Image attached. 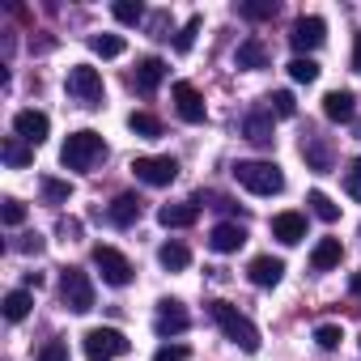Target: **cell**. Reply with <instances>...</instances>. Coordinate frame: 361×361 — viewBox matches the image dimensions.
<instances>
[{
    "instance_id": "4fadbf2b",
    "label": "cell",
    "mask_w": 361,
    "mask_h": 361,
    "mask_svg": "<svg viewBox=\"0 0 361 361\" xmlns=\"http://www.w3.org/2000/svg\"><path fill=\"white\" fill-rule=\"evenodd\" d=\"M188 310L183 306H178V302H161L157 306V319H153V331L166 340V336H178V331H188Z\"/></svg>"
},
{
    "instance_id": "ba28073f",
    "label": "cell",
    "mask_w": 361,
    "mask_h": 361,
    "mask_svg": "<svg viewBox=\"0 0 361 361\" xmlns=\"http://www.w3.org/2000/svg\"><path fill=\"white\" fill-rule=\"evenodd\" d=\"M94 268H98L102 281L115 285V289H123V285L132 281V264H128V255H119L115 247H94Z\"/></svg>"
},
{
    "instance_id": "83f0119b",
    "label": "cell",
    "mask_w": 361,
    "mask_h": 361,
    "mask_svg": "<svg viewBox=\"0 0 361 361\" xmlns=\"http://www.w3.org/2000/svg\"><path fill=\"white\" fill-rule=\"evenodd\" d=\"M306 204H310V213L319 217V221H340V204H331V196H323V192H310L306 196Z\"/></svg>"
},
{
    "instance_id": "e575fe53",
    "label": "cell",
    "mask_w": 361,
    "mask_h": 361,
    "mask_svg": "<svg viewBox=\"0 0 361 361\" xmlns=\"http://www.w3.org/2000/svg\"><path fill=\"white\" fill-rule=\"evenodd\" d=\"M340 340H344V327L340 323H319L314 327V344L319 348H340Z\"/></svg>"
},
{
    "instance_id": "f35d334b",
    "label": "cell",
    "mask_w": 361,
    "mask_h": 361,
    "mask_svg": "<svg viewBox=\"0 0 361 361\" xmlns=\"http://www.w3.org/2000/svg\"><path fill=\"white\" fill-rule=\"evenodd\" d=\"M39 361H68V344L64 340H47L39 348Z\"/></svg>"
},
{
    "instance_id": "ac0fdd59",
    "label": "cell",
    "mask_w": 361,
    "mask_h": 361,
    "mask_svg": "<svg viewBox=\"0 0 361 361\" xmlns=\"http://www.w3.org/2000/svg\"><path fill=\"white\" fill-rule=\"evenodd\" d=\"M140 196H132V192H123V196H115L111 200V209H106V217H111V226H119V230H128L136 217H140Z\"/></svg>"
},
{
    "instance_id": "5bb4252c",
    "label": "cell",
    "mask_w": 361,
    "mask_h": 361,
    "mask_svg": "<svg viewBox=\"0 0 361 361\" xmlns=\"http://www.w3.org/2000/svg\"><path fill=\"white\" fill-rule=\"evenodd\" d=\"M247 276H251V285H259V289H272V285H281V276H285V264H281L276 255H255V259H251V268H247Z\"/></svg>"
},
{
    "instance_id": "603a6c76",
    "label": "cell",
    "mask_w": 361,
    "mask_h": 361,
    "mask_svg": "<svg viewBox=\"0 0 361 361\" xmlns=\"http://www.w3.org/2000/svg\"><path fill=\"white\" fill-rule=\"evenodd\" d=\"M243 136H247L251 145H272V115H264V111L247 115V119H243Z\"/></svg>"
},
{
    "instance_id": "e0dca14e",
    "label": "cell",
    "mask_w": 361,
    "mask_h": 361,
    "mask_svg": "<svg viewBox=\"0 0 361 361\" xmlns=\"http://www.w3.org/2000/svg\"><path fill=\"white\" fill-rule=\"evenodd\" d=\"M272 238H281L285 247L302 243V238H306V217H302V213H276V217H272Z\"/></svg>"
},
{
    "instance_id": "1f68e13d",
    "label": "cell",
    "mask_w": 361,
    "mask_h": 361,
    "mask_svg": "<svg viewBox=\"0 0 361 361\" xmlns=\"http://www.w3.org/2000/svg\"><path fill=\"white\" fill-rule=\"evenodd\" d=\"M111 13H115V22H123V26H136V22L145 18V5H140V0H115Z\"/></svg>"
},
{
    "instance_id": "8fae6325",
    "label": "cell",
    "mask_w": 361,
    "mask_h": 361,
    "mask_svg": "<svg viewBox=\"0 0 361 361\" xmlns=\"http://www.w3.org/2000/svg\"><path fill=\"white\" fill-rule=\"evenodd\" d=\"M51 132V119L43 111H18L13 115V136H22L26 145H43Z\"/></svg>"
},
{
    "instance_id": "ffe728a7",
    "label": "cell",
    "mask_w": 361,
    "mask_h": 361,
    "mask_svg": "<svg viewBox=\"0 0 361 361\" xmlns=\"http://www.w3.org/2000/svg\"><path fill=\"white\" fill-rule=\"evenodd\" d=\"M340 255H344L340 238H319L314 251H310V268H314V272H331V268L340 264Z\"/></svg>"
},
{
    "instance_id": "7c38bea8",
    "label": "cell",
    "mask_w": 361,
    "mask_h": 361,
    "mask_svg": "<svg viewBox=\"0 0 361 361\" xmlns=\"http://www.w3.org/2000/svg\"><path fill=\"white\" fill-rule=\"evenodd\" d=\"M161 81H166V60H161V56H145V60L136 64V73H132V90H136V94H153Z\"/></svg>"
},
{
    "instance_id": "60d3db41",
    "label": "cell",
    "mask_w": 361,
    "mask_h": 361,
    "mask_svg": "<svg viewBox=\"0 0 361 361\" xmlns=\"http://www.w3.org/2000/svg\"><path fill=\"white\" fill-rule=\"evenodd\" d=\"M22 251H35V255H39V251H43V238H39V234H26V238H22Z\"/></svg>"
},
{
    "instance_id": "d6a6232c",
    "label": "cell",
    "mask_w": 361,
    "mask_h": 361,
    "mask_svg": "<svg viewBox=\"0 0 361 361\" xmlns=\"http://www.w3.org/2000/svg\"><path fill=\"white\" fill-rule=\"evenodd\" d=\"M289 77L298 85H310V81H319V64L310 56H298V60H289Z\"/></svg>"
},
{
    "instance_id": "ab89813d",
    "label": "cell",
    "mask_w": 361,
    "mask_h": 361,
    "mask_svg": "<svg viewBox=\"0 0 361 361\" xmlns=\"http://www.w3.org/2000/svg\"><path fill=\"white\" fill-rule=\"evenodd\" d=\"M192 353H188V344H161L157 353H153V361H188Z\"/></svg>"
},
{
    "instance_id": "4dcf8cb0",
    "label": "cell",
    "mask_w": 361,
    "mask_h": 361,
    "mask_svg": "<svg viewBox=\"0 0 361 361\" xmlns=\"http://www.w3.org/2000/svg\"><path fill=\"white\" fill-rule=\"evenodd\" d=\"M238 13L247 22H268V18H276V0H247V5H238Z\"/></svg>"
},
{
    "instance_id": "30bf717a",
    "label": "cell",
    "mask_w": 361,
    "mask_h": 361,
    "mask_svg": "<svg viewBox=\"0 0 361 361\" xmlns=\"http://www.w3.org/2000/svg\"><path fill=\"white\" fill-rule=\"evenodd\" d=\"M323 39H327V22H323V18H298L293 30H289L293 51H314Z\"/></svg>"
},
{
    "instance_id": "f1b7e54d",
    "label": "cell",
    "mask_w": 361,
    "mask_h": 361,
    "mask_svg": "<svg viewBox=\"0 0 361 361\" xmlns=\"http://www.w3.org/2000/svg\"><path fill=\"white\" fill-rule=\"evenodd\" d=\"M90 51L102 56V60H115V56H123V39L119 35H94L90 39Z\"/></svg>"
},
{
    "instance_id": "9a60e30c",
    "label": "cell",
    "mask_w": 361,
    "mask_h": 361,
    "mask_svg": "<svg viewBox=\"0 0 361 361\" xmlns=\"http://www.w3.org/2000/svg\"><path fill=\"white\" fill-rule=\"evenodd\" d=\"M196 217H200V204L196 200H188V204H161L157 209V221L166 230H188V226H196Z\"/></svg>"
},
{
    "instance_id": "f546056e",
    "label": "cell",
    "mask_w": 361,
    "mask_h": 361,
    "mask_svg": "<svg viewBox=\"0 0 361 361\" xmlns=\"http://www.w3.org/2000/svg\"><path fill=\"white\" fill-rule=\"evenodd\" d=\"M68 196H73V183L43 174V200H47V204H68Z\"/></svg>"
},
{
    "instance_id": "ee69618b",
    "label": "cell",
    "mask_w": 361,
    "mask_h": 361,
    "mask_svg": "<svg viewBox=\"0 0 361 361\" xmlns=\"http://www.w3.org/2000/svg\"><path fill=\"white\" fill-rule=\"evenodd\" d=\"M348 289H353V298H361V272H353V281H348Z\"/></svg>"
},
{
    "instance_id": "9c48e42d",
    "label": "cell",
    "mask_w": 361,
    "mask_h": 361,
    "mask_svg": "<svg viewBox=\"0 0 361 361\" xmlns=\"http://www.w3.org/2000/svg\"><path fill=\"white\" fill-rule=\"evenodd\" d=\"M170 98H174V111H178V119H183V123H204L209 111H204V98H200V90L192 81H174Z\"/></svg>"
},
{
    "instance_id": "d4e9b609",
    "label": "cell",
    "mask_w": 361,
    "mask_h": 361,
    "mask_svg": "<svg viewBox=\"0 0 361 361\" xmlns=\"http://www.w3.org/2000/svg\"><path fill=\"white\" fill-rule=\"evenodd\" d=\"M30 306H35L30 289H13V293H5V302H0V310H5V319H9V323L26 319V314H30Z\"/></svg>"
},
{
    "instance_id": "d6986e66",
    "label": "cell",
    "mask_w": 361,
    "mask_h": 361,
    "mask_svg": "<svg viewBox=\"0 0 361 361\" xmlns=\"http://www.w3.org/2000/svg\"><path fill=\"white\" fill-rule=\"evenodd\" d=\"M323 115H327L331 123H353V115H357L353 94H348V90H331V94L323 98Z\"/></svg>"
},
{
    "instance_id": "484cf974",
    "label": "cell",
    "mask_w": 361,
    "mask_h": 361,
    "mask_svg": "<svg viewBox=\"0 0 361 361\" xmlns=\"http://www.w3.org/2000/svg\"><path fill=\"white\" fill-rule=\"evenodd\" d=\"M157 259H161V268H166V272H183V268L192 264V251H188L183 243H166V247L157 251Z\"/></svg>"
},
{
    "instance_id": "6da1fadb",
    "label": "cell",
    "mask_w": 361,
    "mask_h": 361,
    "mask_svg": "<svg viewBox=\"0 0 361 361\" xmlns=\"http://www.w3.org/2000/svg\"><path fill=\"white\" fill-rule=\"evenodd\" d=\"M209 314H213V323L221 327L226 340H234L243 353H259V327H255L238 306H230V302H209Z\"/></svg>"
},
{
    "instance_id": "cb8c5ba5",
    "label": "cell",
    "mask_w": 361,
    "mask_h": 361,
    "mask_svg": "<svg viewBox=\"0 0 361 361\" xmlns=\"http://www.w3.org/2000/svg\"><path fill=\"white\" fill-rule=\"evenodd\" d=\"M302 157H306L310 170H331V149H327L323 136H306L302 140Z\"/></svg>"
},
{
    "instance_id": "d590c367",
    "label": "cell",
    "mask_w": 361,
    "mask_h": 361,
    "mask_svg": "<svg viewBox=\"0 0 361 361\" xmlns=\"http://www.w3.org/2000/svg\"><path fill=\"white\" fill-rule=\"evenodd\" d=\"M268 102H272V111H276L281 119H293V115H298V102H293V94H289V90H276Z\"/></svg>"
},
{
    "instance_id": "836d02e7",
    "label": "cell",
    "mask_w": 361,
    "mask_h": 361,
    "mask_svg": "<svg viewBox=\"0 0 361 361\" xmlns=\"http://www.w3.org/2000/svg\"><path fill=\"white\" fill-rule=\"evenodd\" d=\"M200 26H204V18L196 13V18H188V26L174 35V51H192L196 47V35H200Z\"/></svg>"
},
{
    "instance_id": "8d00e7d4",
    "label": "cell",
    "mask_w": 361,
    "mask_h": 361,
    "mask_svg": "<svg viewBox=\"0 0 361 361\" xmlns=\"http://www.w3.org/2000/svg\"><path fill=\"white\" fill-rule=\"evenodd\" d=\"M344 192H348L353 200H361V157H353L348 170H344Z\"/></svg>"
},
{
    "instance_id": "5b68a950",
    "label": "cell",
    "mask_w": 361,
    "mask_h": 361,
    "mask_svg": "<svg viewBox=\"0 0 361 361\" xmlns=\"http://www.w3.org/2000/svg\"><path fill=\"white\" fill-rule=\"evenodd\" d=\"M60 298H64V306H68L73 314H85V310H94V281H90L81 268H64V276H60Z\"/></svg>"
},
{
    "instance_id": "f6af8a7d",
    "label": "cell",
    "mask_w": 361,
    "mask_h": 361,
    "mask_svg": "<svg viewBox=\"0 0 361 361\" xmlns=\"http://www.w3.org/2000/svg\"><path fill=\"white\" fill-rule=\"evenodd\" d=\"M357 136H361V123H357Z\"/></svg>"
},
{
    "instance_id": "7402d4cb",
    "label": "cell",
    "mask_w": 361,
    "mask_h": 361,
    "mask_svg": "<svg viewBox=\"0 0 361 361\" xmlns=\"http://www.w3.org/2000/svg\"><path fill=\"white\" fill-rule=\"evenodd\" d=\"M0 157H5V166L22 170V166H30V161H35V145H26L22 136H9L5 145H0Z\"/></svg>"
},
{
    "instance_id": "52a82bcc",
    "label": "cell",
    "mask_w": 361,
    "mask_h": 361,
    "mask_svg": "<svg viewBox=\"0 0 361 361\" xmlns=\"http://www.w3.org/2000/svg\"><path fill=\"white\" fill-rule=\"evenodd\" d=\"M132 174L149 188H166L178 178V161L174 157H132Z\"/></svg>"
},
{
    "instance_id": "44dd1931",
    "label": "cell",
    "mask_w": 361,
    "mask_h": 361,
    "mask_svg": "<svg viewBox=\"0 0 361 361\" xmlns=\"http://www.w3.org/2000/svg\"><path fill=\"white\" fill-rule=\"evenodd\" d=\"M234 64H238V68H247V73H255V68H268V47H264L259 39H247V43H238V56H234Z\"/></svg>"
},
{
    "instance_id": "b9f144b4",
    "label": "cell",
    "mask_w": 361,
    "mask_h": 361,
    "mask_svg": "<svg viewBox=\"0 0 361 361\" xmlns=\"http://www.w3.org/2000/svg\"><path fill=\"white\" fill-rule=\"evenodd\" d=\"M60 234H64V238H77V234H81V226H77V221H68V217H64V221H60Z\"/></svg>"
},
{
    "instance_id": "8992f818",
    "label": "cell",
    "mask_w": 361,
    "mask_h": 361,
    "mask_svg": "<svg viewBox=\"0 0 361 361\" xmlns=\"http://www.w3.org/2000/svg\"><path fill=\"white\" fill-rule=\"evenodd\" d=\"M64 90H68V98H77V102H85V106H98V102H102V73L90 68V64H73Z\"/></svg>"
},
{
    "instance_id": "2e32d148",
    "label": "cell",
    "mask_w": 361,
    "mask_h": 361,
    "mask_svg": "<svg viewBox=\"0 0 361 361\" xmlns=\"http://www.w3.org/2000/svg\"><path fill=\"white\" fill-rule=\"evenodd\" d=\"M247 243V230L238 226V221H221V226H213V234H209V247L217 251V255H230V251H238Z\"/></svg>"
},
{
    "instance_id": "7bdbcfd3",
    "label": "cell",
    "mask_w": 361,
    "mask_h": 361,
    "mask_svg": "<svg viewBox=\"0 0 361 361\" xmlns=\"http://www.w3.org/2000/svg\"><path fill=\"white\" fill-rule=\"evenodd\" d=\"M353 73H361V35H357V43H353Z\"/></svg>"
},
{
    "instance_id": "4316f807",
    "label": "cell",
    "mask_w": 361,
    "mask_h": 361,
    "mask_svg": "<svg viewBox=\"0 0 361 361\" xmlns=\"http://www.w3.org/2000/svg\"><path fill=\"white\" fill-rule=\"evenodd\" d=\"M128 128H132L136 136H145V140H157V136H161V119H157V115H149V111H132Z\"/></svg>"
},
{
    "instance_id": "74e56055",
    "label": "cell",
    "mask_w": 361,
    "mask_h": 361,
    "mask_svg": "<svg viewBox=\"0 0 361 361\" xmlns=\"http://www.w3.org/2000/svg\"><path fill=\"white\" fill-rule=\"evenodd\" d=\"M0 217H5V226H22V221H26V204L9 196V200H5V209H0Z\"/></svg>"
},
{
    "instance_id": "3957f363",
    "label": "cell",
    "mask_w": 361,
    "mask_h": 361,
    "mask_svg": "<svg viewBox=\"0 0 361 361\" xmlns=\"http://www.w3.org/2000/svg\"><path fill=\"white\" fill-rule=\"evenodd\" d=\"M234 178L251 196H276V192H285V174H281L276 161H238Z\"/></svg>"
},
{
    "instance_id": "277c9868",
    "label": "cell",
    "mask_w": 361,
    "mask_h": 361,
    "mask_svg": "<svg viewBox=\"0 0 361 361\" xmlns=\"http://www.w3.org/2000/svg\"><path fill=\"white\" fill-rule=\"evenodd\" d=\"M81 348H85L90 361H115V357L128 353V336H123L119 327H90Z\"/></svg>"
},
{
    "instance_id": "7a4b0ae2",
    "label": "cell",
    "mask_w": 361,
    "mask_h": 361,
    "mask_svg": "<svg viewBox=\"0 0 361 361\" xmlns=\"http://www.w3.org/2000/svg\"><path fill=\"white\" fill-rule=\"evenodd\" d=\"M102 157H106V140H102L94 128L73 132V136L64 140V149H60V161H64L68 170H94Z\"/></svg>"
}]
</instances>
